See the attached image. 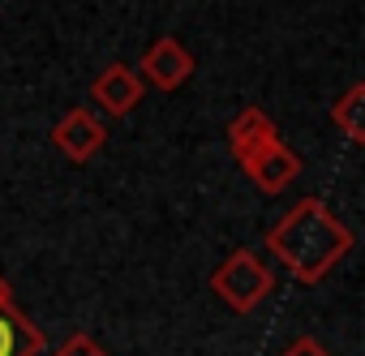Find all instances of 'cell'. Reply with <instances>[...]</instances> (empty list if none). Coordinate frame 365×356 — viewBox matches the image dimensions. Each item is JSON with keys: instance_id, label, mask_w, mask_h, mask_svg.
<instances>
[{"instance_id": "cell-3", "label": "cell", "mask_w": 365, "mask_h": 356, "mask_svg": "<svg viewBox=\"0 0 365 356\" xmlns=\"http://www.w3.org/2000/svg\"><path fill=\"white\" fill-rule=\"evenodd\" d=\"M138 78L146 86L163 90V95H172V90H180V86L194 78V52L180 43L176 35H159L142 52V61H138Z\"/></svg>"}, {"instance_id": "cell-6", "label": "cell", "mask_w": 365, "mask_h": 356, "mask_svg": "<svg viewBox=\"0 0 365 356\" xmlns=\"http://www.w3.org/2000/svg\"><path fill=\"white\" fill-rule=\"evenodd\" d=\"M142 95H146V82H142L138 69L125 65V61L108 65V69L95 78V103H99L108 116H129V112L142 103Z\"/></svg>"}, {"instance_id": "cell-5", "label": "cell", "mask_w": 365, "mask_h": 356, "mask_svg": "<svg viewBox=\"0 0 365 356\" xmlns=\"http://www.w3.org/2000/svg\"><path fill=\"white\" fill-rule=\"evenodd\" d=\"M301 155L292 150V146H284V137H275V142H267L262 150H254L245 163H241V172L254 181V189H262L267 198H275V194H284L297 176H301Z\"/></svg>"}, {"instance_id": "cell-11", "label": "cell", "mask_w": 365, "mask_h": 356, "mask_svg": "<svg viewBox=\"0 0 365 356\" xmlns=\"http://www.w3.org/2000/svg\"><path fill=\"white\" fill-rule=\"evenodd\" d=\"M279 356H331V352H327V343H322V339H314V335H297Z\"/></svg>"}, {"instance_id": "cell-7", "label": "cell", "mask_w": 365, "mask_h": 356, "mask_svg": "<svg viewBox=\"0 0 365 356\" xmlns=\"http://www.w3.org/2000/svg\"><path fill=\"white\" fill-rule=\"evenodd\" d=\"M43 330L14 305V292L0 296V356H39Z\"/></svg>"}, {"instance_id": "cell-12", "label": "cell", "mask_w": 365, "mask_h": 356, "mask_svg": "<svg viewBox=\"0 0 365 356\" xmlns=\"http://www.w3.org/2000/svg\"><path fill=\"white\" fill-rule=\"evenodd\" d=\"M0 296H9V283H5V275H0Z\"/></svg>"}, {"instance_id": "cell-1", "label": "cell", "mask_w": 365, "mask_h": 356, "mask_svg": "<svg viewBox=\"0 0 365 356\" xmlns=\"http://www.w3.org/2000/svg\"><path fill=\"white\" fill-rule=\"evenodd\" d=\"M267 249L275 262L297 279V283H322L352 249L348 224L322 202V198H301L271 232Z\"/></svg>"}, {"instance_id": "cell-10", "label": "cell", "mask_w": 365, "mask_h": 356, "mask_svg": "<svg viewBox=\"0 0 365 356\" xmlns=\"http://www.w3.org/2000/svg\"><path fill=\"white\" fill-rule=\"evenodd\" d=\"M52 356H108V352H103V343H99V339H91L86 330H78V335H69Z\"/></svg>"}, {"instance_id": "cell-8", "label": "cell", "mask_w": 365, "mask_h": 356, "mask_svg": "<svg viewBox=\"0 0 365 356\" xmlns=\"http://www.w3.org/2000/svg\"><path fill=\"white\" fill-rule=\"evenodd\" d=\"M275 137H279V129H275V120L262 108H241L232 116V125H228V150L237 155V163H245L254 150H262Z\"/></svg>"}, {"instance_id": "cell-4", "label": "cell", "mask_w": 365, "mask_h": 356, "mask_svg": "<svg viewBox=\"0 0 365 356\" xmlns=\"http://www.w3.org/2000/svg\"><path fill=\"white\" fill-rule=\"evenodd\" d=\"M52 146L69 159V163H91L103 146H108V129L91 108H69L56 129H52Z\"/></svg>"}, {"instance_id": "cell-9", "label": "cell", "mask_w": 365, "mask_h": 356, "mask_svg": "<svg viewBox=\"0 0 365 356\" xmlns=\"http://www.w3.org/2000/svg\"><path fill=\"white\" fill-rule=\"evenodd\" d=\"M331 125H335L352 146L365 142V82H352V86L339 95V103L331 108Z\"/></svg>"}, {"instance_id": "cell-2", "label": "cell", "mask_w": 365, "mask_h": 356, "mask_svg": "<svg viewBox=\"0 0 365 356\" xmlns=\"http://www.w3.org/2000/svg\"><path fill=\"white\" fill-rule=\"evenodd\" d=\"M271 288H275V275H271V266H267L254 249H232V253L215 266V275H211V292H215L232 313H254V309L271 296Z\"/></svg>"}]
</instances>
